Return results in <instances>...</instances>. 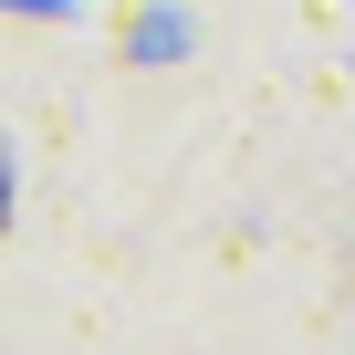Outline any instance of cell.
I'll list each match as a JSON object with an SVG mask.
<instances>
[{
  "instance_id": "6da1fadb",
  "label": "cell",
  "mask_w": 355,
  "mask_h": 355,
  "mask_svg": "<svg viewBox=\"0 0 355 355\" xmlns=\"http://www.w3.org/2000/svg\"><path fill=\"white\" fill-rule=\"evenodd\" d=\"M0 230H11V157H0Z\"/></svg>"
}]
</instances>
